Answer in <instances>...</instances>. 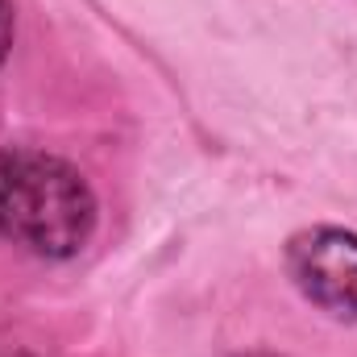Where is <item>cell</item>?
Here are the masks:
<instances>
[{
    "label": "cell",
    "mask_w": 357,
    "mask_h": 357,
    "mask_svg": "<svg viewBox=\"0 0 357 357\" xmlns=\"http://www.w3.org/2000/svg\"><path fill=\"white\" fill-rule=\"evenodd\" d=\"M13 50V0H0V67Z\"/></svg>",
    "instance_id": "3957f363"
},
{
    "label": "cell",
    "mask_w": 357,
    "mask_h": 357,
    "mask_svg": "<svg viewBox=\"0 0 357 357\" xmlns=\"http://www.w3.org/2000/svg\"><path fill=\"white\" fill-rule=\"evenodd\" d=\"M100 225L88 175L33 146H0V237L50 258H75Z\"/></svg>",
    "instance_id": "6da1fadb"
},
{
    "label": "cell",
    "mask_w": 357,
    "mask_h": 357,
    "mask_svg": "<svg viewBox=\"0 0 357 357\" xmlns=\"http://www.w3.org/2000/svg\"><path fill=\"white\" fill-rule=\"evenodd\" d=\"M245 357H282V354H270V349H258V354H245Z\"/></svg>",
    "instance_id": "277c9868"
},
{
    "label": "cell",
    "mask_w": 357,
    "mask_h": 357,
    "mask_svg": "<svg viewBox=\"0 0 357 357\" xmlns=\"http://www.w3.org/2000/svg\"><path fill=\"white\" fill-rule=\"evenodd\" d=\"M287 274L307 303L357 324V233L337 225L299 229L287 241Z\"/></svg>",
    "instance_id": "7a4b0ae2"
},
{
    "label": "cell",
    "mask_w": 357,
    "mask_h": 357,
    "mask_svg": "<svg viewBox=\"0 0 357 357\" xmlns=\"http://www.w3.org/2000/svg\"><path fill=\"white\" fill-rule=\"evenodd\" d=\"M0 357H33V354H0Z\"/></svg>",
    "instance_id": "5b68a950"
}]
</instances>
